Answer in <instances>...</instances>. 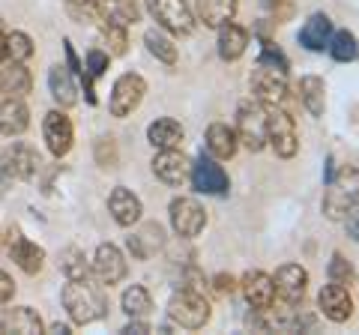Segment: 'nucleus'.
<instances>
[{
    "label": "nucleus",
    "mask_w": 359,
    "mask_h": 335,
    "mask_svg": "<svg viewBox=\"0 0 359 335\" xmlns=\"http://www.w3.org/2000/svg\"><path fill=\"white\" fill-rule=\"evenodd\" d=\"M332 39V21L327 13H314L299 30V46L309 51H323Z\"/></svg>",
    "instance_id": "nucleus-21"
},
{
    "label": "nucleus",
    "mask_w": 359,
    "mask_h": 335,
    "mask_svg": "<svg viewBox=\"0 0 359 335\" xmlns=\"http://www.w3.org/2000/svg\"><path fill=\"white\" fill-rule=\"evenodd\" d=\"M108 57H111V54H108V51H99V48L87 51V75H93V78L105 75V69H108Z\"/></svg>",
    "instance_id": "nucleus-42"
},
{
    "label": "nucleus",
    "mask_w": 359,
    "mask_h": 335,
    "mask_svg": "<svg viewBox=\"0 0 359 335\" xmlns=\"http://www.w3.org/2000/svg\"><path fill=\"white\" fill-rule=\"evenodd\" d=\"M144 42H147V51L153 54L156 60H162L165 66H174L177 63V46L174 39L162 30H147L144 33Z\"/></svg>",
    "instance_id": "nucleus-33"
},
{
    "label": "nucleus",
    "mask_w": 359,
    "mask_h": 335,
    "mask_svg": "<svg viewBox=\"0 0 359 335\" xmlns=\"http://www.w3.org/2000/svg\"><path fill=\"white\" fill-rule=\"evenodd\" d=\"M102 39H105V46H108V54H126V46H129V39H126V27H117V25H108V21H102Z\"/></svg>",
    "instance_id": "nucleus-39"
},
{
    "label": "nucleus",
    "mask_w": 359,
    "mask_h": 335,
    "mask_svg": "<svg viewBox=\"0 0 359 335\" xmlns=\"http://www.w3.org/2000/svg\"><path fill=\"white\" fill-rule=\"evenodd\" d=\"M0 332H6V335H13V332L15 335H39L42 320L30 306H18V308H9L6 315L0 317Z\"/></svg>",
    "instance_id": "nucleus-23"
},
{
    "label": "nucleus",
    "mask_w": 359,
    "mask_h": 335,
    "mask_svg": "<svg viewBox=\"0 0 359 335\" xmlns=\"http://www.w3.org/2000/svg\"><path fill=\"white\" fill-rule=\"evenodd\" d=\"M13 296H15V282H13V275L0 270V306L13 303Z\"/></svg>",
    "instance_id": "nucleus-43"
},
{
    "label": "nucleus",
    "mask_w": 359,
    "mask_h": 335,
    "mask_svg": "<svg viewBox=\"0 0 359 335\" xmlns=\"http://www.w3.org/2000/svg\"><path fill=\"white\" fill-rule=\"evenodd\" d=\"M237 147H240V138L228 123H212L207 129V153L212 159H233Z\"/></svg>",
    "instance_id": "nucleus-26"
},
{
    "label": "nucleus",
    "mask_w": 359,
    "mask_h": 335,
    "mask_svg": "<svg viewBox=\"0 0 359 335\" xmlns=\"http://www.w3.org/2000/svg\"><path fill=\"white\" fill-rule=\"evenodd\" d=\"M273 287H276V296L282 299L285 306H299L302 296H306V287H309V273L302 270L299 264H285L276 270Z\"/></svg>",
    "instance_id": "nucleus-13"
},
{
    "label": "nucleus",
    "mask_w": 359,
    "mask_h": 335,
    "mask_svg": "<svg viewBox=\"0 0 359 335\" xmlns=\"http://www.w3.org/2000/svg\"><path fill=\"white\" fill-rule=\"evenodd\" d=\"M0 165L6 168L13 180H33V177L39 174V168H42V159H39V153L33 150L30 144L13 141L9 147L0 150Z\"/></svg>",
    "instance_id": "nucleus-9"
},
{
    "label": "nucleus",
    "mask_w": 359,
    "mask_h": 335,
    "mask_svg": "<svg viewBox=\"0 0 359 335\" xmlns=\"http://www.w3.org/2000/svg\"><path fill=\"white\" fill-rule=\"evenodd\" d=\"M252 90L257 102L282 105L287 93V69L273 63H257V69L252 72Z\"/></svg>",
    "instance_id": "nucleus-6"
},
{
    "label": "nucleus",
    "mask_w": 359,
    "mask_h": 335,
    "mask_svg": "<svg viewBox=\"0 0 359 335\" xmlns=\"http://www.w3.org/2000/svg\"><path fill=\"white\" fill-rule=\"evenodd\" d=\"M63 51H66V60H69L72 75H84V69H81V63H78V57H75V48H72V42H69V39L63 42Z\"/></svg>",
    "instance_id": "nucleus-46"
},
{
    "label": "nucleus",
    "mask_w": 359,
    "mask_h": 335,
    "mask_svg": "<svg viewBox=\"0 0 359 335\" xmlns=\"http://www.w3.org/2000/svg\"><path fill=\"white\" fill-rule=\"evenodd\" d=\"M90 273L96 275V282L102 285H117L126 278V258H123V252L117 249V245L111 242H102L93 254V261H90Z\"/></svg>",
    "instance_id": "nucleus-14"
},
{
    "label": "nucleus",
    "mask_w": 359,
    "mask_h": 335,
    "mask_svg": "<svg viewBox=\"0 0 359 335\" xmlns=\"http://www.w3.org/2000/svg\"><path fill=\"white\" fill-rule=\"evenodd\" d=\"M123 311H126L129 317H147L150 311H153V296H150V290L144 287V285H132L123 290Z\"/></svg>",
    "instance_id": "nucleus-32"
},
{
    "label": "nucleus",
    "mask_w": 359,
    "mask_h": 335,
    "mask_svg": "<svg viewBox=\"0 0 359 335\" xmlns=\"http://www.w3.org/2000/svg\"><path fill=\"white\" fill-rule=\"evenodd\" d=\"M162 245H165V231H162V225H156V221L141 225L126 240V249H129V254L135 261H150L153 254L162 249Z\"/></svg>",
    "instance_id": "nucleus-20"
},
{
    "label": "nucleus",
    "mask_w": 359,
    "mask_h": 335,
    "mask_svg": "<svg viewBox=\"0 0 359 335\" xmlns=\"http://www.w3.org/2000/svg\"><path fill=\"white\" fill-rule=\"evenodd\" d=\"M30 57H33V39L27 36V33H21V30L6 33V60L25 63Z\"/></svg>",
    "instance_id": "nucleus-36"
},
{
    "label": "nucleus",
    "mask_w": 359,
    "mask_h": 335,
    "mask_svg": "<svg viewBox=\"0 0 359 335\" xmlns=\"http://www.w3.org/2000/svg\"><path fill=\"white\" fill-rule=\"evenodd\" d=\"M60 270L66 273V278H87L90 275V261L78 245H66V249L60 252Z\"/></svg>",
    "instance_id": "nucleus-35"
},
{
    "label": "nucleus",
    "mask_w": 359,
    "mask_h": 335,
    "mask_svg": "<svg viewBox=\"0 0 359 335\" xmlns=\"http://www.w3.org/2000/svg\"><path fill=\"white\" fill-rule=\"evenodd\" d=\"M266 114H269V144H273L276 156L294 159L297 150H299V135H297L294 117L278 105H266Z\"/></svg>",
    "instance_id": "nucleus-7"
},
{
    "label": "nucleus",
    "mask_w": 359,
    "mask_h": 335,
    "mask_svg": "<svg viewBox=\"0 0 359 335\" xmlns=\"http://www.w3.org/2000/svg\"><path fill=\"white\" fill-rule=\"evenodd\" d=\"M99 21H108V25H117V27H132L138 25L141 18V9L135 0H99Z\"/></svg>",
    "instance_id": "nucleus-28"
},
{
    "label": "nucleus",
    "mask_w": 359,
    "mask_h": 335,
    "mask_svg": "<svg viewBox=\"0 0 359 335\" xmlns=\"http://www.w3.org/2000/svg\"><path fill=\"white\" fill-rule=\"evenodd\" d=\"M183 138H186L183 126H180L177 120H171V117H159V120H153L147 126V141L153 144L156 150H174V147L183 144Z\"/></svg>",
    "instance_id": "nucleus-27"
},
{
    "label": "nucleus",
    "mask_w": 359,
    "mask_h": 335,
    "mask_svg": "<svg viewBox=\"0 0 359 335\" xmlns=\"http://www.w3.org/2000/svg\"><path fill=\"white\" fill-rule=\"evenodd\" d=\"M96 162L102 165V168H114V165H117L114 138H99V141H96Z\"/></svg>",
    "instance_id": "nucleus-41"
},
{
    "label": "nucleus",
    "mask_w": 359,
    "mask_h": 335,
    "mask_svg": "<svg viewBox=\"0 0 359 335\" xmlns=\"http://www.w3.org/2000/svg\"><path fill=\"white\" fill-rule=\"evenodd\" d=\"M51 332H54V335H69V327H66V323H54Z\"/></svg>",
    "instance_id": "nucleus-50"
},
{
    "label": "nucleus",
    "mask_w": 359,
    "mask_h": 335,
    "mask_svg": "<svg viewBox=\"0 0 359 335\" xmlns=\"http://www.w3.org/2000/svg\"><path fill=\"white\" fill-rule=\"evenodd\" d=\"M212 282H216V290H219V294H231V290H233V278L231 275H216V278H212Z\"/></svg>",
    "instance_id": "nucleus-47"
},
{
    "label": "nucleus",
    "mask_w": 359,
    "mask_h": 335,
    "mask_svg": "<svg viewBox=\"0 0 359 335\" xmlns=\"http://www.w3.org/2000/svg\"><path fill=\"white\" fill-rule=\"evenodd\" d=\"M245 48H249V33L240 25L228 21V25L219 27V57L222 60H240Z\"/></svg>",
    "instance_id": "nucleus-29"
},
{
    "label": "nucleus",
    "mask_w": 359,
    "mask_h": 335,
    "mask_svg": "<svg viewBox=\"0 0 359 335\" xmlns=\"http://www.w3.org/2000/svg\"><path fill=\"white\" fill-rule=\"evenodd\" d=\"M330 54H332V60H339V63H351L359 57V42L351 30H339V33H332V39H330Z\"/></svg>",
    "instance_id": "nucleus-34"
},
{
    "label": "nucleus",
    "mask_w": 359,
    "mask_h": 335,
    "mask_svg": "<svg viewBox=\"0 0 359 335\" xmlns=\"http://www.w3.org/2000/svg\"><path fill=\"white\" fill-rule=\"evenodd\" d=\"M327 273H330V282H339V285H344V287H351V285L356 282L353 264L347 261L341 252H335V254H332V261H330V266H327Z\"/></svg>",
    "instance_id": "nucleus-38"
},
{
    "label": "nucleus",
    "mask_w": 359,
    "mask_h": 335,
    "mask_svg": "<svg viewBox=\"0 0 359 335\" xmlns=\"http://www.w3.org/2000/svg\"><path fill=\"white\" fill-rule=\"evenodd\" d=\"M108 213L114 216V221L120 228H132V225H138L141 221V213H144V207H141V198L129 192V189H123L117 186L114 192L108 195Z\"/></svg>",
    "instance_id": "nucleus-19"
},
{
    "label": "nucleus",
    "mask_w": 359,
    "mask_h": 335,
    "mask_svg": "<svg viewBox=\"0 0 359 335\" xmlns=\"http://www.w3.org/2000/svg\"><path fill=\"white\" fill-rule=\"evenodd\" d=\"M63 308L69 315L72 323L78 327H87L99 317L108 315V294L102 290V282H93V278H69V285L63 287Z\"/></svg>",
    "instance_id": "nucleus-1"
},
{
    "label": "nucleus",
    "mask_w": 359,
    "mask_h": 335,
    "mask_svg": "<svg viewBox=\"0 0 359 335\" xmlns=\"http://www.w3.org/2000/svg\"><path fill=\"white\" fill-rule=\"evenodd\" d=\"M123 332H126V335H144V332H153V329H150V323L144 317H132L126 327H123Z\"/></svg>",
    "instance_id": "nucleus-44"
},
{
    "label": "nucleus",
    "mask_w": 359,
    "mask_h": 335,
    "mask_svg": "<svg viewBox=\"0 0 359 335\" xmlns=\"http://www.w3.org/2000/svg\"><path fill=\"white\" fill-rule=\"evenodd\" d=\"M168 317L180 323L183 329H201L210 320V303L198 290L180 287L171 296V303H168Z\"/></svg>",
    "instance_id": "nucleus-4"
},
{
    "label": "nucleus",
    "mask_w": 359,
    "mask_h": 335,
    "mask_svg": "<svg viewBox=\"0 0 359 335\" xmlns=\"http://www.w3.org/2000/svg\"><path fill=\"white\" fill-rule=\"evenodd\" d=\"M237 138L240 144H245L252 153H261L269 144V114L264 102H243L237 108Z\"/></svg>",
    "instance_id": "nucleus-3"
},
{
    "label": "nucleus",
    "mask_w": 359,
    "mask_h": 335,
    "mask_svg": "<svg viewBox=\"0 0 359 335\" xmlns=\"http://www.w3.org/2000/svg\"><path fill=\"white\" fill-rule=\"evenodd\" d=\"M207 225V213L195 198H174L171 200V228L177 231V237L192 240L198 237Z\"/></svg>",
    "instance_id": "nucleus-11"
},
{
    "label": "nucleus",
    "mask_w": 359,
    "mask_h": 335,
    "mask_svg": "<svg viewBox=\"0 0 359 335\" xmlns=\"http://www.w3.org/2000/svg\"><path fill=\"white\" fill-rule=\"evenodd\" d=\"M30 87H33V78L27 72V66L9 60L4 66V72H0V93H9V96H15V99H25L30 93Z\"/></svg>",
    "instance_id": "nucleus-30"
},
{
    "label": "nucleus",
    "mask_w": 359,
    "mask_h": 335,
    "mask_svg": "<svg viewBox=\"0 0 359 335\" xmlns=\"http://www.w3.org/2000/svg\"><path fill=\"white\" fill-rule=\"evenodd\" d=\"M66 15L78 25H96L99 18V0H66Z\"/></svg>",
    "instance_id": "nucleus-37"
},
{
    "label": "nucleus",
    "mask_w": 359,
    "mask_h": 335,
    "mask_svg": "<svg viewBox=\"0 0 359 335\" xmlns=\"http://www.w3.org/2000/svg\"><path fill=\"white\" fill-rule=\"evenodd\" d=\"M359 204V168L344 165L339 174L330 177L323 192V216L330 221H344V216Z\"/></svg>",
    "instance_id": "nucleus-2"
},
{
    "label": "nucleus",
    "mask_w": 359,
    "mask_h": 335,
    "mask_svg": "<svg viewBox=\"0 0 359 335\" xmlns=\"http://www.w3.org/2000/svg\"><path fill=\"white\" fill-rule=\"evenodd\" d=\"M344 225H347V233H351V237L359 242V204L344 216Z\"/></svg>",
    "instance_id": "nucleus-45"
},
{
    "label": "nucleus",
    "mask_w": 359,
    "mask_h": 335,
    "mask_svg": "<svg viewBox=\"0 0 359 335\" xmlns=\"http://www.w3.org/2000/svg\"><path fill=\"white\" fill-rule=\"evenodd\" d=\"M13 186V177H9V171L4 165H0V195H6V189Z\"/></svg>",
    "instance_id": "nucleus-48"
},
{
    "label": "nucleus",
    "mask_w": 359,
    "mask_h": 335,
    "mask_svg": "<svg viewBox=\"0 0 359 335\" xmlns=\"http://www.w3.org/2000/svg\"><path fill=\"white\" fill-rule=\"evenodd\" d=\"M189 177H192V183H195L198 192H204V195H228V189H231L228 171L219 165V159L204 156V153L198 156V162L192 165Z\"/></svg>",
    "instance_id": "nucleus-10"
},
{
    "label": "nucleus",
    "mask_w": 359,
    "mask_h": 335,
    "mask_svg": "<svg viewBox=\"0 0 359 335\" xmlns=\"http://www.w3.org/2000/svg\"><path fill=\"white\" fill-rule=\"evenodd\" d=\"M150 15L159 21V27L177 36H189L195 30V13L186 0H147Z\"/></svg>",
    "instance_id": "nucleus-5"
},
{
    "label": "nucleus",
    "mask_w": 359,
    "mask_h": 335,
    "mask_svg": "<svg viewBox=\"0 0 359 335\" xmlns=\"http://www.w3.org/2000/svg\"><path fill=\"white\" fill-rule=\"evenodd\" d=\"M48 87H51V96L60 108H72L78 102V84H75V75L69 66H51L48 72Z\"/></svg>",
    "instance_id": "nucleus-25"
},
{
    "label": "nucleus",
    "mask_w": 359,
    "mask_h": 335,
    "mask_svg": "<svg viewBox=\"0 0 359 335\" xmlns=\"http://www.w3.org/2000/svg\"><path fill=\"white\" fill-rule=\"evenodd\" d=\"M264 13L269 25H285L294 15V0H264Z\"/></svg>",
    "instance_id": "nucleus-40"
},
{
    "label": "nucleus",
    "mask_w": 359,
    "mask_h": 335,
    "mask_svg": "<svg viewBox=\"0 0 359 335\" xmlns=\"http://www.w3.org/2000/svg\"><path fill=\"white\" fill-rule=\"evenodd\" d=\"M189 159L177 147L174 150H159L153 156V174L159 177L165 186H183L189 180Z\"/></svg>",
    "instance_id": "nucleus-15"
},
{
    "label": "nucleus",
    "mask_w": 359,
    "mask_h": 335,
    "mask_svg": "<svg viewBox=\"0 0 359 335\" xmlns=\"http://www.w3.org/2000/svg\"><path fill=\"white\" fill-rule=\"evenodd\" d=\"M243 296L252 306V311H269L276 303V287H273V275H266L261 270L245 273L243 278Z\"/></svg>",
    "instance_id": "nucleus-18"
},
{
    "label": "nucleus",
    "mask_w": 359,
    "mask_h": 335,
    "mask_svg": "<svg viewBox=\"0 0 359 335\" xmlns=\"http://www.w3.org/2000/svg\"><path fill=\"white\" fill-rule=\"evenodd\" d=\"M299 99L311 117H323V111H327V87H323V78H318V75L299 78Z\"/></svg>",
    "instance_id": "nucleus-31"
},
{
    "label": "nucleus",
    "mask_w": 359,
    "mask_h": 335,
    "mask_svg": "<svg viewBox=\"0 0 359 335\" xmlns=\"http://www.w3.org/2000/svg\"><path fill=\"white\" fill-rule=\"evenodd\" d=\"M30 126V111L27 105L21 102V99L9 96L0 102V135H21V132H27Z\"/></svg>",
    "instance_id": "nucleus-22"
},
{
    "label": "nucleus",
    "mask_w": 359,
    "mask_h": 335,
    "mask_svg": "<svg viewBox=\"0 0 359 335\" xmlns=\"http://www.w3.org/2000/svg\"><path fill=\"white\" fill-rule=\"evenodd\" d=\"M237 0H198V9H195V18L201 21L204 27L219 30L222 25H228L237 15Z\"/></svg>",
    "instance_id": "nucleus-24"
},
{
    "label": "nucleus",
    "mask_w": 359,
    "mask_h": 335,
    "mask_svg": "<svg viewBox=\"0 0 359 335\" xmlns=\"http://www.w3.org/2000/svg\"><path fill=\"white\" fill-rule=\"evenodd\" d=\"M318 306L323 311V317H330L332 323H344V320H351V315H353L351 290H347L344 285H339V282H330L327 287L320 290Z\"/></svg>",
    "instance_id": "nucleus-16"
},
{
    "label": "nucleus",
    "mask_w": 359,
    "mask_h": 335,
    "mask_svg": "<svg viewBox=\"0 0 359 335\" xmlns=\"http://www.w3.org/2000/svg\"><path fill=\"white\" fill-rule=\"evenodd\" d=\"M42 138H45V147H48L51 156H66L72 150V141H75V129H72V120L63 114V111H48L42 120Z\"/></svg>",
    "instance_id": "nucleus-12"
},
{
    "label": "nucleus",
    "mask_w": 359,
    "mask_h": 335,
    "mask_svg": "<svg viewBox=\"0 0 359 335\" xmlns=\"http://www.w3.org/2000/svg\"><path fill=\"white\" fill-rule=\"evenodd\" d=\"M0 63H6V33L0 30Z\"/></svg>",
    "instance_id": "nucleus-49"
},
{
    "label": "nucleus",
    "mask_w": 359,
    "mask_h": 335,
    "mask_svg": "<svg viewBox=\"0 0 359 335\" xmlns=\"http://www.w3.org/2000/svg\"><path fill=\"white\" fill-rule=\"evenodd\" d=\"M6 249H9V254H13V261H15L27 275H36V273L42 270L45 252L39 249L36 242H30L27 237H21V231H18V228H9Z\"/></svg>",
    "instance_id": "nucleus-17"
},
{
    "label": "nucleus",
    "mask_w": 359,
    "mask_h": 335,
    "mask_svg": "<svg viewBox=\"0 0 359 335\" xmlns=\"http://www.w3.org/2000/svg\"><path fill=\"white\" fill-rule=\"evenodd\" d=\"M144 93H147V81L138 72H126L114 81V90H111V117H129L135 108L141 105Z\"/></svg>",
    "instance_id": "nucleus-8"
}]
</instances>
